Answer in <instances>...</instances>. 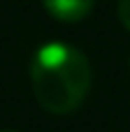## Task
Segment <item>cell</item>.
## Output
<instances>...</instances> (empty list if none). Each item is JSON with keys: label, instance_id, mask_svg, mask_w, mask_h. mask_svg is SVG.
<instances>
[{"label": "cell", "instance_id": "1", "mask_svg": "<svg viewBox=\"0 0 130 132\" xmlns=\"http://www.w3.org/2000/svg\"><path fill=\"white\" fill-rule=\"evenodd\" d=\"M30 81L37 102L49 114L65 116L77 111L91 90V63L79 49L49 42L33 56Z\"/></svg>", "mask_w": 130, "mask_h": 132}, {"label": "cell", "instance_id": "2", "mask_svg": "<svg viewBox=\"0 0 130 132\" xmlns=\"http://www.w3.org/2000/svg\"><path fill=\"white\" fill-rule=\"evenodd\" d=\"M42 5L53 19L63 23H77L93 12L95 0H42Z\"/></svg>", "mask_w": 130, "mask_h": 132}, {"label": "cell", "instance_id": "3", "mask_svg": "<svg viewBox=\"0 0 130 132\" xmlns=\"http://www.w3.org/2000/svg\"><path fill=\"white\" fill-rule=\"evenodd\" d=\"M119 21L126 30H130V0H119Z\"/></svg>", "mask_w": 130, "mask_h": 132}, {"label": "cell", "instance_id": "4", "mask_svg": "<svg viewBox=\"0 0 130 132\" xmlns=\"http://www.w3.org/2000/svg\"><path fill=\"white\" fill-rule=\"evenodd\" d=\"M0 132H12V130H0Z\"/></svg>", "mask_w": 130, "mask_h": 132}]
</instances>
